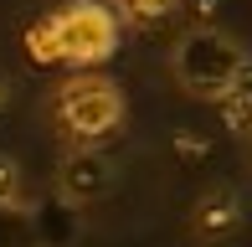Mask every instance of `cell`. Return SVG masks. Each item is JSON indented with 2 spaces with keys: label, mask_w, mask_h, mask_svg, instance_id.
I'll return each mask as SVG.
<instances>
[{
  "label": "cell",
  "mask_w": 252,
  "mask_h": 247,
  "mask_svg": "<svg viewBox=\"0 0 252 247\" xmlns=\"http://www.w3.org/2000/svg\"><path fill=\"white\" fill-rule=\"evenodd\" d=\"M26 52L36 57L41 67H52V62H62V52H57V31H52V16H41L36 26L26 31Z\"/></svg>",
  "instance_id": "cell-7"
},
{
  "label": "cell",
  "mask_w": 252,
  "mask_h": 247,
  "mask_svg": "<svg viewBox=\"0 0 252 247\" xmlns=\"http://www.w3.org/2000/svg\"><path fill=\"white\" fill-rule=\"evenodd\" d=\"M52 31L67 67H98L119 47V16L103 0H67L62 10H52Z\"/></svg>",
  "instance_id": "cell-3"
},
{
  "label": "cell",
  "mask_w": 252,
  "mask_h": 247,
  "mask_svg": "<svg viewBox=\"0 0 252 247\" xmlns=\"http://www.w3.org/2000/svg\"><path fill=\"white\" fill-rule=\"evenodd\" d=\"M247 72H252L247 47L237 36H226V31H216V26L186 31L175 41V52H170L175 88L190 93V98H206V103H226V93H237L247 83Z\"/></svg>",
  "instance_id": "cell-1"
},
{
  "label": "cell",
  "mask_w": 252,
  "mask_h": 247,
  "mask_svg": "<svg viewBox=\"0 0 252 247\" xmlns=\"http://www.w3.org/2000/svg\"><path fill=\"white\" fill-rule=\"evenodd\" d=\"M57 129L77 144H98L103 134L119 129L124 119V88L113 77H67L52 98Z\"/></svg>",
  "instance_id": "cell-2"
},
{
  "label": "cell",
  "mask_w": 252,
  "mask_h": 247,
  "mask_svg": "<svg viewBox=\"0 0 252 247\" xmlns=\"http://www.w3.org/2000/svg\"><path fill=\"white\" fill-rule=\"evenodd\" d=\"M103 5L119 21H129V26H159L165 16H175L180 0H103Z\"/></svg>",
  "instance_id": "cell-6"
},
{
  "label": "cell",
  "mask_w": 252,
  "mask_h": 247,
  "mask_svg": "<svg viewBox=\"0 0 252 247\" xmlns=\"http://www.w3.org/2000/svg\"><path fill=\"white\" fill-rule=\"evenodd\" d=\"M237 227H242V196H237L232 185L206 190L196 201V211H190V232H196L201 242H226Z\"/></svg>",
  "instance_id": "cell-5"
},
{
  "label": "cell",
  "mask_w": 252,
  "mask_h": 247,
  "mask_svg": "<svg viewBox=\"0 0 252 247\" xmlns=\"http://www.w3.org/2000/svg\"><path fill=\"white\" fill-rule=\"evenodd\" d=\"M16 201H21V165L0 154V206H16Z\"/></svg>",
  "instance_id": "cell-8"
},
{
  "label": "cell",
  "mask_w": 252,
  "mask_h": 247,
  "mask_svg": "<svg viewBox=\"0 0 252 247\" xmlns=\"http://www.w3.org/2000/svg\"><path fill=\"white\" fill-rule=\"evenodd\" d=\"M5 108H10V83L0 77V114H5Z\"/></svg>",
  "instance_id": "cell-9"
},
{
  "label": "cell",
  "mask_w": 252,
  "mask_h": 247,
  "mask_svg": "<svg viewBox=\"0 0 252 247\" xmlns=\"http://www.w3.org/2000/svg\"><path fill=\"white\" fill-rule=\"evenodd\" d=\"M119 181V165H113V154L93 150V144H83V150H67L62 165H57V190H62V201H72V206H93L103 201Z\"/></svg>",
  "instance_id": "cell-4"
}]
</instances>
